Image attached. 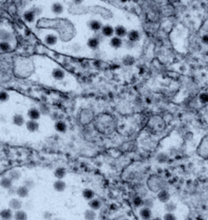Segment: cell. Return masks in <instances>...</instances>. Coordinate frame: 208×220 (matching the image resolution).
<instances>
[{"label": "cell", "instance_id": "38", "mask_svg": "<svg viewBox=\"0 0 208 220\" xmlns=\"http://www.w3.org/2000/svg\"><path fill=\"white\" fill-rule=\"evenodd\" d=\"M17 189H18V187L13 185L10 188H9V189L8 190V193H9V195H17Z\"/></svg>", "mask_w": 208, "mask_h": 220}, {"label": "cell", "instance_id": "29", "mask_svg": "<svg viewBox=\"0 0 208 220\" xmlns=\"http://www.w3.org/2000/svg\"><path fill=\"white\" fill-rule=\"evenodd\" d=\"M102 32L105 36H111L113 33V29L111 26H105L103 28Z\"/></svg>", "mask_w": 208, "mask_h": 220}, {"label": "cell", "instance_id": "39", "mask_svg": "<svg viewBox=\"0 0 208 220\" xmlns=\"http://www.w3.org/2000/svg\"><path fill=\"white\" fill-rule=\"evenodd\" d=\"M9 95L5 92H0V101L6 102L9 99Z\"/></svg>", "mask_w": 208, "mask_h": 220}, {"label": "cell", "instance_id": "46", "mask_svg": "<svg viewBox=\"0 0 208 220\" xmlns=\"http://www.w3.org/2000/svg\"><path fill=\"white\" fill-rule=\"evenodd\" d=\"M203 29L206 31V32H208V20H206L205 22L203 24Z\"/></svg>", "mask_w": 208, "mask_h": 220}, {"label": "cell", "instance_id": "10", "mask_svg": "<svg viewBox=\"0 0 208 220\" xmlns=\"http://www.w3.org/2000/svg\"><path fill=\"white\" fill-rule=\"evenodd\" d=\"M53 187L56 192H62L65 191L66 188V184L62 179H57L54 182Z\"/></svg>", "mask_w": 208, "mask_h": 220}, {"label": "cell", "instance_id": "48", "mask_svg": "<svg viewBox=\"0 0 208 220\" xmlns=\"http://www.w3.org/2000/svg\"><path fill=\"white\" fill-rule=\"evenodd\" d=\"M54 220H62V218H55Z\"/></svg>", "mask_w": 208, "mask_h": 220}, {"label": "cell", "instance_id": "42", "mask_svg": "<svg viewBox=\"0 0 208 220\" xmlns=\"http://www.w3.org/2000/svg\"><path fill=\"white\" fill-rule=\"evenodd\" d=\"M0 48L3 51H8L11 49V46L6 42H3L0 44Z\"/></svg>", "mask_w": 208, "mask_h": 220}, {"label": "cell", "instance_id": "33", "mask_svg": "<svg viewBox=\"0 0 208 220\" xmlns=\"http://www.w3.org/2000/svg\"><path fill=\"white\" fill-rule=\"evenodd\" d=\"M129 38L130 40L136 41L139 38V34L136 31H131L129 34Z\"/></svg>", "mask_w": 208, "mask_h": 220}, {"label": "cell", "instance_id": "36", "mask_svg": "<svg viewBox=\"0 0 208 220\" xmlns=\"http://www.w3.org/2000/svg\"><path fill=\"white\" fill-rule=\"evenodd\" d=\"M91 28L92 29L94 30V31H98L100 28V24L96 21H93L91 22Z\"/></svg>", "mask_w": 208, "mask_h": 220}, {"label": "cell", "instance_id": "19", "mask_svg": "<svg viewBox=\"0 0 208 220\" xmlns=\"http://www.w3.org/2000/svg\"><path fill=\"white\" fill-rule=\"evenodd\" d=\"M84 218L85 220H96L97 213L96 211L93 209H87L84 212Z\"/></svg>", "mask_w": 208, "mask_h": 220}, {"label": "cell", "instance_id": "9", "mask_svg": "<svg viewBox=\"0 0 208 220\" xmlns=\"http://www.w3.org/2000/svg\"><path fill=\"white\" fill-rule=\"evenodd\" d=\"M134 190L136 193V196H139L141 198H145L147 193V190L142 184H136L134 187Z\"/></svg>", "mask_w": 208, "mask_h": 220}, {"label": "cell", "instance_id": "44", "mask_svg": "<svg viewBox=\"0 0 208 220\" xmlns=\"http://www.w3.org/2000/svg\"><path fill=\"white\" fill-rule=\"evenodd\" d=\"M53 9H54V11L55 12L60 13L62 11V7L61 5H60L58 4H54V6Z\"/></svg>", "mask_w": 208, "mask_h": 220}, {"label": "cell", "instance_id": "30", "mask_svg": "<svg viewBox=\"0 0 208 220\" xmlns=\"http://www.w3.org/2000/svg\"><path fill=\"white\" fill-rule=\"evenodd\" d=\"M56 41H57V38L52 35H48L46 38V43L48 44H50V45L54 44L56 43Z\"/></svg>", "mask_w": 208, "mask_h": 220}, {"label": "cell", "instance_id": "2", "mask_svg": "<svg viewBox=\"0 0 208 220\" xmlns=\"http://www.w3.org/2000/svg\"><path fill=\"white\" fill-rule=\"evenodd\" d=\"M49 22H51L49 26L57 30L63 41H69L74 36V28L68 20L65 19H55L50 20Z\"/></svg>", "mask_w": 208, "mask_h": 220}, {"label": "cell", "instance_id": "28", "mask_svg": "<svg viewBox=\"0 0 208 220\" xmlns=\"http://www.w3.org/2000/svg\"><path fill=\"white\" fill-rule=\"evenodd\" d=\"M154 206L153 200L150 198H144L143 199V207L148 208L152 209Z\"/></svg>", "mask_w": 208, "mask_h": 220}, {"label": "cell", "instance_id": "3", "mask_svg": "<svg viewBox=\"0 0 208 220\" xmlns=\"http://www.w3.org/2000/svg\"><path fill=\"white\" fill-rule=\"evenodd\" d=\"M146 184L147 188L153 193H158L160 191L165 189L167 186L164 179L156 174L149 176L147 179Z\"/></svg>", "mask_w": 208, "mask_h": 220}, {"label": "cell", "instance_id": "4", "mask_svg": "<svg viewBox=\"0 0 208 220\" xmlns=\"http://www.w3.org/2000/svg\"><path fill=\"white\" fill-rule=\"evenodd\" d=\"M146 127L150 132L153 134L161 132L165 130V122L160 116L154 115L148 119Z\"/></svg>", "mask_w": 208, "mask_h": 220}, {"label": "cell", "instance_id": "17", "mask_svg": "<svg viewBox=\"0 0 208 220\" xmlns=\"http://www.w3.org/2000/svg\"><path fill=\"white\" fill-rule=\"evenodd\" d=\"M29 194V190L24 186H21L18 187L17 195L19 197V198H25L28 197Z\"/></svg>", "mask_w": 208, "mask_h": 220}, {"label": "cell", "instance_id": "20", "mask_svg": "<svg viewBox=\"0 0 208 220\" xmlns=\"http://www.w3.org/2000/svg\"><path fill=\"white\" fill-rule=\"evenodd\" d=\"M54 175L57 179H63L66 175V171L63 167H58L55 170Z\"/></svg>", "mask_w": 208, "mask_h": 220}, {"label": "cell", "instance_id": "40", "mask_svg": "<svg viewBox=\"0 0 208 220\" xmlns=\"http://www.w3.org/2000/svg\"><path fill=\"white\" fill-rule=\"evenodd\" d=\"M43 217L45 220H51L53 218V214L49 211H45L43 214Z\"/></svg>", "mask_w": 208, "mask_h": 220}, {"label": "cell", "instance_id": "41", "mask_svg": "<svg viewBox=\"0 0 208 220\" xmlns=\"http://www.w3.org/2000/svg\"><path fill=\"white\" fill-rule=\"evenodd\" d=\"M63 72L60 71V70H56L55 71L54 73V76L55 78H58V79H61L63 77Z\"/></svg>", "mask_w": 208, "mask_h": 220}, {"label": "cell", "instance_id": "32", "mask_svg": "<svg viewBox=\"0 0 208 220\" xmlns=\"http://www.w3.org/2000/svg\"><path fill=\"white\" fill-rule=\"evenodd\" d=\"M163 220H177L174 213H166L163 217Z\"/></svg>", "mask_w": 208, "mask_h": 220}, {"label": "cell", "instance_id": "24", "mask_svg": "<svg viewBox=\"0 0 208 220\" xmlns=\"http://www.w3.org/2000/svg\"><path fill=\"white\" fill-rule=\"evenodd\" d=\"M12 121H13V123L14 125H15L17 126H18V127H22L24 125V123L25 122L23 116L21 114H15L13 117Z\"/></svg>", "mask_w": 208, "mask_h": 220}, {"label": "cell", "instance_id": "34", "mask_svg": "<svg viewBox=\"0 0 208 220\" xmlns=\"http://www.w3.org/2000/svg\"><path fill=\"white\" fill-rule=\"evenodd\" d=\"M10 34L8 33V32L4 31V30H2L0 31V38L1 40H8L9 38H10Z\"/></svg>", "mask_w": 208, "mask_h": 220}, {"label": "cell", "instance_id": "23", "mask_svg": "<svg viewBox=\"0 0 208 220\" xmlns=\"http://www.w3.org/2000/svg\"><path fill=\"white\" fill-rule=\"evenodd\" d=\"M82 196L86 200L90 201L94 198L95 193L93 190L90 188H85L82 192Z\"/></svg>", "mask_w": 208, "mask_h": 220}, {"label": "cell", "instance_id": "27", "mask_svg": "<svg viewBox=\"0 0 208 220\" xmlns=\"http://www.w3.org/2000/svg\"><path fill=\"white\" fill-rule=\"evenodd\" d=\"M23 186L27 187L30 190L35 187V182L32 179L27 178L23 181Z\"/></svg>", "mask_w": 208, "mask_h": 220}, {"label": "cell", "instance_id": "35", "mask_svg": "<svg viewBox=\"0 0 208 220\" xmlns=\"http://www.w3.org/2000/svg\"><path fill=\"white\" fill-rule=\"evenodd\" d=\"M111 44L114 47L118 48V47L120 46V45L122 44V42L119 38H118L117 37H114L111 40Z\"/></svg>", "mask_w": 208, "mask_h": 220}, {"label": "cell", "instance_id": "15", "mask_svg": "<svg viewBox=\"0 0 208 220\" xmlns=\"http://www.w3.org/2000/svg\"><path fill=\"white\" fill-rule=\"evenodd\" d=\"M26 128L30 132H35L39 128V124L36 121L30 120L26 122Z\"/></svg>", "mask_w": 208, "mask_h": 220}, {"label": "cell", "instance_id": "21", "mask_svg": "<svg viewBox=\"0 0 208 220\" xmlns=\"http://www.w3.org/2000/svg\"><path fill=\"white\" fill-rule=\"evenodd\" d=\"M164 210L166 213H174L176 210V204L173 201H168L164 204Z\"/></svg>", "mask_w": 208, "mask_h": 220}, {"label": "cell", "instance_id": "5", "mask_svg": "<svg viewBox=\"0 0 208 220\" xmlns=\"http://www.w3.org/2000/svg\"><path fill=\"white\" fill-rule=\"evenodd\" d=\"M94 113L89 108L81 110L79 114V122L82 125H87L93 122L94 119Z\"/></svg>", "mask_w": 208, "mask_h": 220}, {"label": "cell", "instance_id": "16", "mask_svg": "<svg viewBox=\"0 0 208 220\" xmlns=\"http://www.w3.org/2000/svg\"><path fill=\"white\" fill-rule=\"evenodd\" d=\"M22 172L19 170L13 169L11 170L8 173V177L13 181H17L22 178Z\"/></svg>", "mask_w": 208, "mask_h": 220}, {"label": "cell", "instance_id": "49", "mask_svg": "<svg viewBox=\"0 0 208 220\" xmlns=\"http://www.w3.org/2000/svg\"><path fill=\"white\" fill-rule=\"evenodd\" d=\"M3 220V219H1V220Z\"/></svg>", "mask_w": 208, "mask_h": 220}, {"label": "cell", "instance_id": "43", "mask_svg": "<svg viewBox=\"0 0 208 220\" xmlns=\"http://www.w3.org/2000/svg\"><path fill=\"white\" fill-rule=\"evenodd\" d=\"M24 17L28 22H32L33 20V15L31 12L26 13V14L24 15Z\"/></svg>", "mask_w": 208, "mask_h": 220}, {"label": "cell", "instance_id": "14", "mask_svg": "<svg viewBox=\"0 0 208 220\" xmlns=\"http://www.w3.org/2000/svg\"><path fill=\"white\" fill-rule=\"evenodd\" d=\"M13 181L9 177L3 178L0 180V186L4 189L8 190L13 186Z\"/></svg>", "mask_w": 208, "mask_h": 220}, {"label": "cell", "instance_id": "13", "mask_svg": "<svg viewBox=\"0 0 208 220\" xmlns=\"http://www.w3.org/2000/svg\"><path fill=\"white\" fill-rule=\"evenodd\" d=\"M102 202L98 198H94L91 200L89 201L88 202V206L89 208L95 211L100 209L102 207Z\"/></svg>", "mask_w": 208, "mask_h": 220}, {"label": "cell", "instance_id": "6", "mask_svg": "<svg viewBox=\"0 0 208 220\" xmlns=\"http://www.w3.org/2000/svg\"><path fill=\"white\" fill-rule=\"evenodd\" d=\"M139 215L142 220H151L152 219V209L142 207L139 212Z\"/></svg>", "mask_w": 208, "mask_h": 220}, {"label": "cell", "instance_id": "7", "mask_svg": "<svg viewBox=\"0 0 208 220\" xmlns=\"http://www.w3.org/2000/svg\"><path fill=\"white\" fill-rule=\"evenodd\" d=\"M157 198L162 203H166L170 201V195L169 192L166 190H162L160 191L157 194Z\"/></svg>", "mask_w": 208, "mask_h": 220}, {"label": "cell", "instance_id": "47", "mask_svg": "<svg viewBox=\"0 0 208 220\" xmlns=\"http://www.w3.org/2000/svg\"><path fill=\"white\" fill-rule=\"evenodd\" d=\"M151 220H163L160 217H156V218H152Z\"/></svg>", "mask_w": 208, "mask_h": 220}, {"label": "cell", "instance_id": "1", "mask_svg": "<svg viewBox=\"0 0 208 220\" xmlns=\"http://www.w3.org/2000/svg\"><path fill=\"white\" fill-rule=\"evenodd\" d=\"M94 129L105 136H109L117 128V121L115 118L109 113L101 112L96 115L93 121Z\"/></svg>", "mask_w": 208, "mask_h": 220}, {"label": "cell", "instance_id": "25", "mask_svg": "<svg viewBox=\"0 0 208 220\" xmlns=\"http://www.w3.org/2000/svg\"><path fill=\"white\" fill-rule=\"evenodd\" d=\"M133 205L136 208H140L143 207V198L139 197V196H136L134 197L133 201H132Z\"/></svg>", "mask_w": 208, "mask_h": 220}, {"label": "cell", "instance_id": "31", "mask_svg": "<svg viewBox=\"0 0 208 220\" xmlns=\"http://www.w3.org/2000/svg\"><path fill=\"white\" fill-rule=\"evenodd\" d=\"M116 33L120 37L124 36L126 34V30L122 26H118L116 29Z\"/></svg>", "mask_w": 208, "mask_h": 220}, {"label": "cell", "instance_id": "12", "mask_svg": "<svg viewBox=\"0 0 208 220\" xmlns=\"http://www.w3.org/2000/svg\"><path fill=\"white\" fill-rule=\"evenodd\" d=\"M92 9H94V12L100 14L102 17H105V18H109L112 17V13L109 12V11L107 10L106 9H104L103 8L96 6V7L92 8Z\"/></svg>", "mask_w": 208, "mask_h": 220}, {"label": "cell", "instance_id": "8", "mask_svg": "<svg viewBox=\"0 0 208 220\" xmlns=\"http://www.w3.org/2000/svg\"><path fill=\"white\" fill-rule=\"evenodd\" d=\"M9 206L12 210L17 211L22 209L23 203L22 201L18 198H12L9 202Z\"/></svg>", "mask_w": 208, "mask_h": 220}, {"label": "cell", "instance_id": "45", "mask_svg": "<svg viewBox=\"0 0 208 220\" xmlns=\"http://www.w3.org/2000/svg\"><path fill=\"white\" fill-rule=\"evenodd\" d=\"M200 100L203 103H206L208 102V96L206 94H202L200 96Z\"/></svg>", "mask_w": 208, "mask_h": 220}, {"label": "cell", "instance_id": "11", "mask_svg": "<svg viewBox=\"0 0 208 220\" xmlns=\"http://www.w3.org/2000/svg\"><path fill=\"white\" fill-rule=\"evenodd\" d=\"M0 217L4 220H11L13 218V214L11 209H4L0 211Z\"/></svg>", "mask_w": 208, "mask_h": 220}, {"label": "cell", "instance_id": "18", "mask_svg": "<svg viewBox=\"0 0 208 220\" xmlns=\"http://www.w3.org/2000/svg\"><path fill=\"white\" fill-rule=\"evenodd\" d=\"M28 115L31 120L37 121L40 118V112L37 108H33L28 111Z\"/></svg>", "mask_w": 208, "mask_h": 220}, {"label": "cell", "instance_id": "37", "mask_svg": "<svg viewBox=\"0 0 208 220\" xmlns=\"http://www.w3.org/2000/svg\"><path fill=\"white\" fill-rule=\"evenodd\" d=\"M99 42L96 39H91L89 40L88 42V45L89 46H90L92 48H95L98 46Z\"/></svg>", "mask_w": 208, "mask_h": 220}, {"label": "cell", "instance_id": "22", "mask_svg": "<svg viewBox=\"0 0 208 220\" xmlns=\"http://www.w3.org/2000/svg\"><path fill=\"white\" fill-rule=\"evenodd\" d=\"M13 218L15 220H27L28 215L24 210H19L16 211L14 213Z\"/></svg>", "mask_w": 208, "mask_h": 220}, {"label": "cell", "instance_id": "26", "mask_svg": "<svg viewBox=\"0 0 208 220\" xmlns=\"http://www.w3.org/2000/svg\"><path fill=\"white\" fill-rule=\"evenodd\" d=\"M55 128L58 132H65L66 129L65 123L63 121H58L55 124Z\"/></svg>", "mask_w": 208, "mask_h": 220}]
</instances>
